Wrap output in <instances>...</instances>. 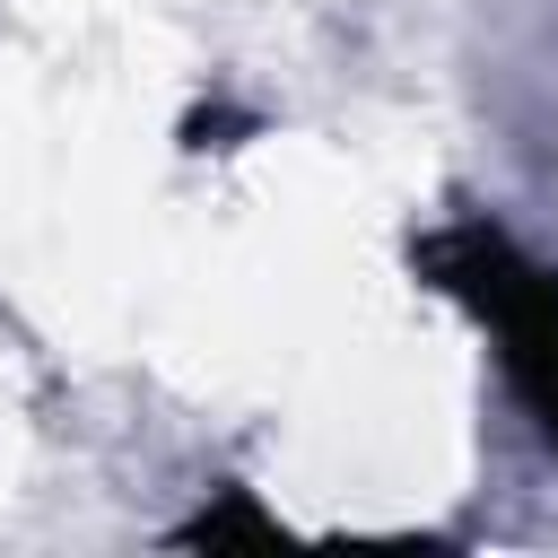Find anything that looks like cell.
Listing matches in <instances>:
<instances>
[{"label":"cell","instance_id":"7a4b0ae2","mask_svg":"<svg viewBox=\"0 0 558 558\" xmlns=\"http://www.w3.org/2000/svg\"><path fill=\"white\" fill-rule=\"evenodd\" d=\"M227 532H253V541H270V514H253V506H227V514H201V523H183V541H227Z\"/></svg>","mask_w":558,"mask_h":558},{"label":"cell","instance_id":"6da1fadb","mask_svg":"<svg viewBox=\"0 0 558 558\" xmlns=\"http://www.w3.org/2000/svg\"><path fill=\"white\" fill-rule=\"evenodd\" d=\"M410 262H418L427 288H445L453 305H471V314L497 331L506 384L523 392L532 427H541L549 453H558V270L532 262V253H523L506 227H488V218L436 227Z\"/></svg>","mask_w":558,"mask_h":558}]
</instances>
